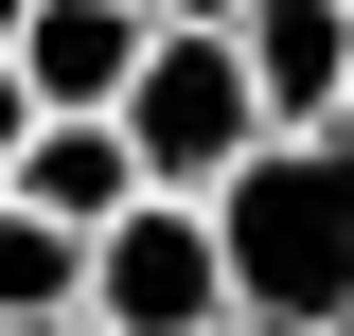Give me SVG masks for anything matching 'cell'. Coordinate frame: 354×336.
Masks as SVG:
<instances>
[{
	"instance_id": "6da1fadb",
	"label": "cell",
	"mask_w": 354,
	"mask_h": 336,
	"mask_svg": "<svg viewBox=\"0 0 354 336\" xmlns=\"http://www.w3.org/2000/svg\"><path fill=\"white\" fill-rule=\"evenodd\" d=\"M213 248H230V336H354V124L266 142L213 195Z\"/></svg>"
},
{
	"instance_id": "7a4b0ae2",
	"label": "cell",
	"mask_w": 354,
	"mask_h": 336,
	"mask_svg": "<svg viewBox=\"0 0 354 336\" xmlns=\"http://www.w3.org/2000/svg\"><path fill=\"white\" fill-rule=\"evenodd\" d=\"M124 142H142V195H195V212H213L283 124H266V88H248V53H230V36H160V53H142V88H124Z\"/></svg>"
},
{
	"instance_id": "3957f363",
	"label": "cell",
	"mask_w": 354,
	"mask_h": 336,
	"mask_svg": "<svg viewBox=\"0 0 354 336\" xmlns=\"http://www.w3.org/2000/svg\"><path fill=\"white\" fill-rule=\"evenodd\" d=\"M88 336H230V248H213V212L195 195H142L106 248H88Z\"/></svg>"
},
{
	"instance_id": "277c9868",
	"label": "cell",
	"mask_w": 354,
	"mask_h": 336,
	"mask_svg": "<svg viewBox=\"0 0 354 336\" xmlns=\"http://www.w3.org/2000/svg\"><path fill=\"white\" fill-rule=\"evenodd\" d=\"M142 0H36L18 18V88H36V124H124V88H142Z\"/></svg>"
},
{
	"instance_id": "5b68a950",
	"label": "cell",
	"mask_w": 354,
	"mask_h": 336,
	"mask_svg": "<svg viewBox=\"0 0 354 336\" xmlns=\"http://www.w3.org/2000/svg\"><path fill=\"white\" fill-rule=\"evenodd\" d=\"M230 53H248V88H266V124H283V142H319V124L354 106V0H248Z\"/></svg>"
},
{
	"instance_id": "8992f818",
	"label": "cell",
	"mask_w": 354,
	"mask_h": 336,
	"mask_svg": "<svg viewBox=\"0 0 354 336\" xmlns=\"http://www.w3.org/2000/svg\"><path fill=\"white\" fill-rule=\"evenodd\" d=\"M18 212H36V230H71V248H106V230L142 212V142H124V124H36Z\"/></svg>"
},
{
	"instance_id": "52a82bcc",
	"label": "cell",
	"mask_w": 354,
	"mask_h": 336,
	"mask_svg": "<svg viewBox=\"0 0 354 336\" xmlns=\"http://www.w3.org/2000/svg\"><path fill=\"white\" fill-rule=\"evenodd\" d=\"M71 301H88V248H71V230H36V212L0 195V336H36V319H71Z\"/></svg>"
},
{
	"instance_id": "ba28073f",
	"label": "cell",
	"mask_w": 354,
	"mask_h": 336,
	"mask_svg": "<svg viewBox=\"0 0 354 336\" xmlns=\"http://www.w3.org/2000/svg\"><path fill=\"white\" fill-rule=\"evenodd\" d=\"M18 160H36V88H18V53H0V195H18Z\"/></svg>"
},
{
	"instance_id": "9c48e42d",
	"label": "cell",
	"mask_w": 354,
	"mask_h": 336,
	"mask_svg": "<svg viewBox=\"0 0 354 336\" xmlns=\"http://www.w3.org/2000/svg\"><path fill=\"white\" fill-rule=\"evenodd\" d=\"M248 0H142V36H230Z\"/></svg>"
},
{
	"instance_id": "30bf717a",
	"label": "cell",
	"mask_w": 354,
	"mask_h": 336,
	"mask_svg": "<svg viewBox=\"0 0 354 336\" xmlns=\"http://www.w3.org/2000/svg\"><path fill=\"white\" fill-rule=\"evenodd\" d=\"M18 18H36V0H0V53H18Z\"/></svg>"
},
{
	"instance_id": "8fae6325",
	"label": "cell",
	"mask_w": 354,
	"mask_h": 336,
	"mask_svg": "<svg viewBox=\"0 0 354 336\" xmlns=\"http://www.w3.org/2000/svg\"><path fill=\"white\" fill-rule=\"evenodd\" d=\"M36 336H88V319H36Z\"/></svg>"
},
{
	"instance_id": "7c38bea8",
	"label": "cell",
	"mask_w": 354,
	"mask_h": 336,
	"mask_svg": "<svg viewBox=\"0 0 354 336\" xmlns=\"http://www.w3.org/2000/svg\"><path fill=\"white\" fill-rule=\"evenodd\" d=\"M337 124H354V106H337Z\"/></svg>"
}]
</instances>
